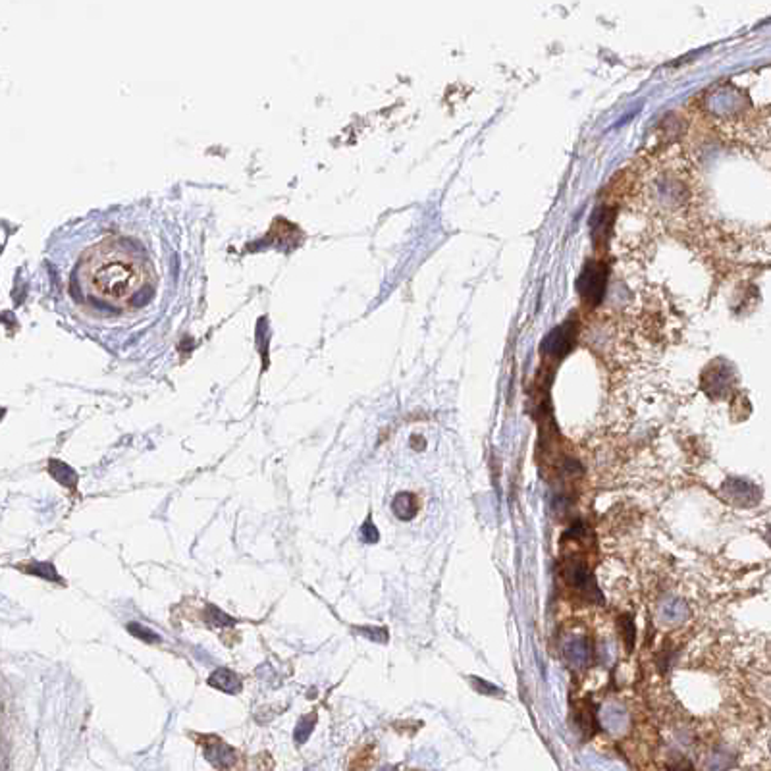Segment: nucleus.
I'll use <instances>...</instances> for the list:
<instances>
[{
	"label": "nucleus",
	"instance_id": "1",
	"mask_svg": "<svg viewBox=\"0 0 771 771\" xmlns=\"http://www.w3.org/2000/svg\"><path fill=\"white\" fill-rule=\"evenodd\" d=\"M72 284L95 309L127 311L143 305L154 292V270L141 245L110 234L77 258Z\"/></svg>",
	"mask_w": 771,
	"mask_h": 771
},
{
	"label": "nucleus",
	"instance_id": "2",
	"mask_svg": "<svg viewBox=\"0 0 771 771\" xmlns=\"http://www.w3.org/2000/svg\"><path fill=\"white\" fill-rule=\"evenodd\" d=\"M605 282H607V270L604 264L590 263L586 264V268L578 278V293L588 305H598L605 292Z\"/></svg>",
	"mask_w": 771,
	"mask_h": 771
},
{
	"label": "nucleus",
	"instance_id": "3",
	"mask_svg": "<svg viewBox=\"0 0 771 771\" xmlns=\"http://www.w3.org/2000/svg\"><path fill=\"white\" fill-rule=\"evenodd\" d=\"M199 744L202 746L205 758L209 760L210 764L215 765L216 770L232 771L234 765L237 764L236 748H232L229 744L224 743L220 736L202 735L199 736Z\"/></svg>",
	"mask_w": 771,
	"mask_h": 771
},
{
	"label": "nucleus",
	"instance_id": "4",
	"mask_svg": "<svg viewBox=\"0 0 771 771\" xmlns=\"http://www.w3.org/2000/svg\"><path fill=\"white\" fill-rule=\"evenodd\" d=\"M561 573L565 583L569 584L573 590L586 592V594L596 590L594 584H592L590 569H588V565L583 559H569V561H565Z\"/></svg>",
	"mask_w": 771,
	"mask_h": 771
},
{
	"label": "nucleus",
	"instance_id": "5",
	"mask_svg": "<svg viewBox=\"0 0 771 771\" xmlns=\"http://www.w3.org/2000/svg\"><path fill=\"white\" fill-rule=\"evenodd\" d=\"M723 490L727 492V498L736 506H754L760 500V490L748 480L731 479L725 482Z\"/></svg>",
	"mask_w": 771,
	"mask_h": 771
},
{
	"label": "nucleus",
	"instance_id": "6",
	"mask_svg": "<svg viewBox=\"0 0 771 771\" xmlns=\"http://www.w3.org/2000/svg\"><path fill=\"white\" fill-rule=\"evenodd\" d=\"M563 656H565V660L569 661L571 666L586 667L590 663L592 658L590 642L583 639V636H571L563 644Z\"/></svg>",
	"mask_w": 771,
	"mask_h": 771
},
{
	"label": "nucleus",
	"instance_id": "7",
	"mask_svg": "<svg viewBox=\"0 0 771 771\" xmlns=\"http://www.w3.org/2000/svg\"><path fill=\"white\" fill-rule=\"evenodd\" d=\"M418 509H421V501H418L417 493L413 492H399L392 501V511L401 521H411L418 513Z\"/></svg>",
	"mask_w": 771,
	"mask_h": 771
},
{
	"label": "nucleus",
	"instance_id": "8",
	"mask_svg": "<svg viewBox=\"0 0 771 771\" xmlns=\"http://www.w3.org/2000/svg\"><path fill=\"white\" fill-rule=\"evenodd\" d=\"M209 685L210 687H216L218 690L228 692V695H237L239 688H241V683L237 679V675L234 671L226 669V667H220V669H216L215 673L210 675Z\"/></svg>",
	"mask_w": 771,
	"mask_h": 771
},
{
	"label": "nucleus",
	"instance_id": "9",
	"mask_svg": "<svg viewBox=\"0 0 771 771\" xmlns=\"http://www.w3.org/2000/svg\"><path fill=\"white\" fill-rule=\"evenodd\" d=\"M49 473L52 474V479H55L58 484H62V486H66L68 490H72V492H76L77 490L79 476H77L76 471H74L72 467L66 465V463H62V461H50Z\"/></svg>",
	"mask_w": 771,
	"mask_h": 771
},
{
	"label": "nucleus",
	"instance_id": "10",
	"mask_svg": "<svg viewBox=\"0 0 771 771\" xmlns=\"http://www.w3.org/2000/svg\"><path fill=\"white\" fill-rule=\"evenodd\" d=\"M571 340H573L571 326L557 328L556 332L552 333L548 340H546V351H548L552 357H561V355L569 349Z\"/></svg>",
	"mask_w": 771,
	"mask_h": 771
},
{
	"label": "nucleus",
	"instance_id": "11",
	"mask_svg": "<svg viewBox=\"0 0 771 771\" xmlns=\"http://www.w3.org/2000/svg\"><path fill=\"white\" fill-rule=\"evenodd\" d=\"M687 615V607L683 604L681 600H667L660 605V619L667 625H675V623H681L683 619Z\"/></svg>",
	"mask_w": 771,
	"mask_h": 771
},
{
	"label": "nucleus",
	"instance_id": "12",
	"mask_svg": "<svg viewBox=\"0 0 771 771\" xmlns=\"http://www.w3.org/2000/svg\"><path fill=\"white\" fill-rule=\"evenodd\" d=\"M18 569L23 571L25 575H33V577H41V578H47V581H55V583H62L64 584V581L60 578V575L56 573L55 565H52V563L31 561V563H28V565H18Z\"/></svg>",
	"mask_w": 771,
	"mask_h": 771
},
{
	"label": "nucleus",
	"instance_id": "13",
	"mask_svg": "<svg viewBox=\"0 0 771 771\" xmlns=\"http://www.w3.org/2000/svg\"><path fill=\"white\" fill-rule=\"evenodd\" d=\"M372 746H362L359 750L355 752L353 756L349 758L348 770L345 771H368L372 767Z\"/></svg>",
	"mask_w": 771,
	"mask_h": 771
},
{
	"label": "nucleus",
	"instance_id": "14",
	"mask_svg": "<svg viewBox=\"0 0 771 771\" xmlns=\"http://www.w3.org/2000/svg\"><path fill=\"white\" fill-rule=\"evenodd\" d=\"M314 725H316V714H311V716H303L301 719H299L297 723V727H295V731H293V738H295V743L297 744H303L309 741V736H311V733H313L314 729Z\"/></svg>",
	"mask_w": 771,
	"mask_h": 771
},
{
	"label": "nucleus",
	"instance_id": "15",
	"mask_svg": "<svg viewBox=\"0 0 771 771\" xmlns=\"http://www.w3.org/2000/svg\"><path fill=\"white\" fill-rule=\"evenodd\" d=\"M361 536H362V540H365L367 544H376V542H378L380 535H378V530H376L372 519H367V522L362 525V527H361Z\"/></svg>",
	"mask_w": 771,
	"mask_h": 771
},
{
	"label": "nucleus",
	"instance_id": "16",
	"mask_svg": "<svg viewBox=\"0 0 771 771\" xmlns=\"http://www.w3.org/2000/svg\"><path fill=\"white\" fill-rule=\"evenodd\" d=\"M127 629H130V631H132L133 634H137V639L149 640V642H159V640H160V639H159V634H154V632L147 631V629H145V627H143V625H135V623H133V625H130V627H127Z\"/></svg>",
	"mask_w": 771,
	"mask_h": 771
},
{
	"label": "nucleus",
	"instance_id": "17",
	"mask_svg": "<svg viewBox=\"0 0 771 771\" xmlns=\"http://www.w3.org/2000/svg\"><path fill=\"white\" fill-rule=\"evenodd\" d=\"M382 771H397V770H396V767H394V765H388V767H384Z\"/></svg>",
	"mask_w": 771,
	"mask_h": 771
},
{
	"label": "nucleus",
	"instance_id": "18",
	"mask_svg": "<svg viewBox=\"0 0 771 771\" xmlns=\"http://www.w3.org/2000/svg\"><path fill=\"white\" fill-rule=\"evenodd\" d=\"M770 535H771V528H770ZM770 542H771V538H770Z\"/></svg>",
	"mask_w": 771,
	"mask_h": 771
}]
</instances>
